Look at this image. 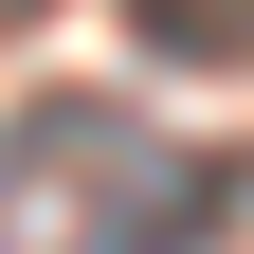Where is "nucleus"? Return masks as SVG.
Masks as SVG:
<instances>
[{
  "label": "nucleus",
  "instance_id": "nucleus-1",
  "mask_svg": "<svg viewBox=\"0 0 254 254\" xmlns=\"http://www.w3.org/2000/svg\"><path fill=\"white\" fill-rule=\"evenodd\" d=\"M145 37L182 55V73H218V55H254V0H127Z\"/></svg>",
  "mask_w": 254,
  "mask_h": 254
}]
</instances>
